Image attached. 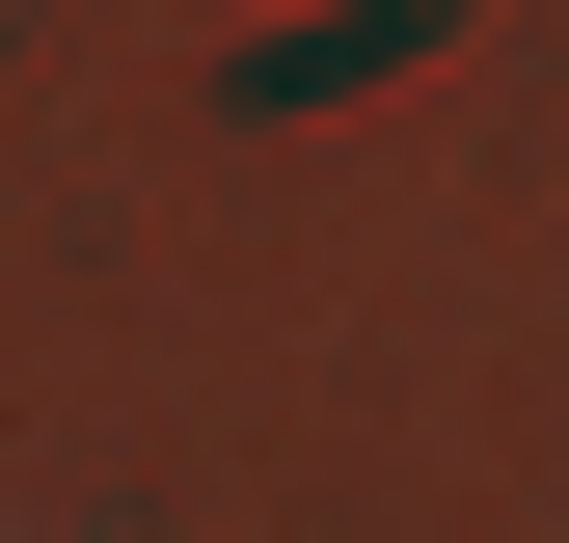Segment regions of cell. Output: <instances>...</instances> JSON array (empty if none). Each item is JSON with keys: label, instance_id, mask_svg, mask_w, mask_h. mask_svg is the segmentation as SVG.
Segmentation results:
<instances>
[]
</instances>
